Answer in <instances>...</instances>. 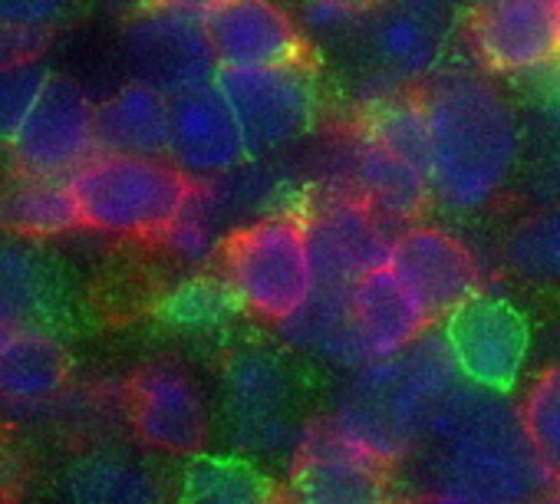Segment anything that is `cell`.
<instances>
[{"label": "cell", "mask_w": 560, "mask_h": 504, "mask_svg": "<svg viewBox=\"0 0 560 504\" xmlns=\"http://www.w3.org/2000/svg\"><path fill=\"white\" fill-rule=\"evenodd\" d=\"M63 504H168L155 471L116 448H90L60 474Z\"/></svg>", "instance_id": "cell-22"}, {"label": "cell", "mask_w": 560, "mask_h": 504, "mask_svg": "<svg viewBox=\"0 0 560 504\" xmlns=\"http://www.w3.org/2000/svg\"><path fill=\"white\" fill-rule=\"evenodd\" d=\"M537 504H560V481H553V484L544 491V497H540Z\"/></svg>", "instance_id": "cell-39"}, {"label": "cell", "mask_w": 560, "mask_h": 504, "mask_svg": "<svg viewBox=\"0 0 560 504\" xmlns=\"http://www.w3.org/2000/svg\"><path fill=\"white\" fill-rule=\"evenodd\" d=\"M416 455L425 491H452L475 504H537L553 484L517 402L471 383L435 409Z\"/></svg>", "instance_id": "cell-2"}, {"label": "cell", "mask_w": 560, "mask_h": 504, "mask_svg": "<svg viewBox=\"0 0 560 504\" xmlns=\"http://www.w3.org/2000/svg\"><path fill=\"white\" fill-rule=\"evenodd\" d=\"M389 504H419V501H389Z\"/></svg>", "instance_id": "cell-40"}, {"label": "cell", "mask_w": 560, "mask_h": 504, "mask_svg": "<svg viewBox=\"0 0 560 504\" xmlns=\"http://www.w3.org/2000/svg\"><path fill=\"white\" fill-rule=\"evenodd\" d=\"M201 17L221 70L284 67L304 57L298 24L273 0H218Z\"/></svg>", "instance_id": "cell-18"}, {"label": "cell", "mask_w": 560, "mask_h": 504, "mask_svg": "<svg viewBox=\"0 0 560 504\" xmlns=\"http://www.w3.org/2000/svg\"><path fill=\"white\" fill-rule=\"evenodd\" d=\"M557 4H560V0H557Z\"/></svg>", "instance_id": "cell-41"}, {"label": "cell", "mask_w": 560, "mask_h": 504, "mask_svg": "<svg viewBox=\"0 0 560 504\" xmlns=\"http://www.w3.org/2000/svg\"><path fill=\"white\" fill-rule=\"evenodd\" d=\"M442 333L465 383L504 396L521 386L534 333L517 304L481 291L442 320Z\"/></svg>", "instance_id": "cell-9"}, {"label": "cell", "mask_w": 560, "mask_h": 504, "mask_svg": "<svg viewBox=\"0 0 560 504\" xmlns=\"http://www.w3.org/2000/svg\"><path fill=\"white\" fill-rule=\"evenodd\" d=\"M218 86L241 119L250 159L294 145L314 129L320 113V93L304 60L284 67L221 70Z\"/></svg>", "instance_id": "cell-8"}, {"label": "cell", "mask_w": 560, "mask_h": 504, "mask_svg": "<svg viewBox=\"0 0 560 504\" xmlns=\"http://www.w3.org/2000/svg\"><path fill=\"white\" fill-rule=\"evenodd\" d=\"M83 227L122 237H162L195 191L175 162L155 155L100 152L70 175Z\"/></svg>", "instance_id": "cell-6"}, {"label": "cell", "mask_w": 560, "mask_h": 504, "mask_svg": "<svg viewBox=\"0 0 560 504\" xmlns=\"http://www.w3.org/2000/svg\"><path fill=\"white\" fill-rule=\"evenodd\" d=\"M343 175L350 195L373 204L389 221H412L432 201V181L422 168L386 149L373 139L363 126H357L347 152H343Z\"/></svg>", "instance_id": "cell-21"}, {"label": "cell", "mask_w": 560, "mask_h": 504, "mask_svg": "<svg viewBox=\"0 0 560 504\" xmlns=\"http://www.w3.org/2000/svg\"><path fill=\"white\" fill-rule=\"evenodd\" d=\"M455 24V0H386L363 21L366 99L399 96V90L432 80L442 70Z\"/></svg>", "instance_id": "cell-7"}, {"label": "cell", "mask_w": 560, "mask_h": 504, "mask_svg": "<svg viewBox=\"0 0 560 504\" xmlns=\"http://www.w3.org/2000/svg\"><path fill=\"white\" fill-rule=\"evenodd\" d=\"M122 54L132 80L155 86L168 99L211 86L221 77L205 17L195 11L149 8L129 21L122 34Z\"/></svg>", "instance_id": "cell-10"}, {"label": "cell", "mask_w": 560, "mask_h": 504, "mask_svg": "<svg viewBox=\"0 0 560 504\" xmlns=\"http://www.w3.org/2000/svg\"><path fill=\"white\" fill-rule=\"evenodd\" d=\"M50 80V70L37 60L4 63L0 70V129H4V139H11L31 119Z\"/></svg>", "instance_id": "cell-32"}, {"label": "cell", "mask_w": 560, "mask_h": 504, "mask_svg": "<svg viewBox=\"0 0 560 504\" xmlns=\"http://www.w3.org/2000/svg\"><path fill=\"white\" fill-rule=\"evenodd\" d=\"M389 268L412 288L432 320H445L481 294V265L475 250L435 224H412L399 231Z\"/></svg>", "instance_id": "cell-16"}, {"label": "cell", "mask_w": 560, "mask_h": 504, "mask_svg": "<svg viewBox=\"0 0 560 504\" xmlns=\"http://www.w3.org/2000/svg\"><path fill=\"white\" fill-rule=\"evenodd\" d=\"M462 383L442 327H432L399 356L350 373L324 419L383 465H396L419 452L435 409Z\"/></svg>", "instance_id": "cell-3"}, {"label": "cell", "mask_w": 560, "mask_h": 504, "mask_svg": "<svg viewBox=\"0 0 560 504\" xmlns=\"http://www.w3.org/2000/svg\"><path fill=\"white\" fill-rule=\"evenodd\" d=\"M70 0H0V21L18 31H50Z\"/></svg>", "instance_id": "cell-34"}, {"label": "cell", "mask_w": 560, "mask_h": 504, "mask_svg": "<svg viewBox=\"0 0 560 504\" xmlns=\"http://www.w3.org/2000/svg\"><path fill=\"white\" fill-rule=\"evenodd\" d=\"M63 310L60 281L27 237H11L0 255V330L50 327Z\"/></svg>", "instance_id": "cell-24"}, {"label": "cell", "mask_w": 560, "mask_h": 504, "mask_svg": "<svg viewBox=\"0 0 560 504\" xmlns=\"http://www.w3.org/2000/svg\"><path fill=\"white\" fill-rule=\"evenodd\" d=\"M168 159L195 181H214L247 165V136L218 83L172 96Z\"/></svg>", "instance_id": "cell-17"}, {"label": "cell", "mask_w": 560, "mask_h": 504, "mask_svg": "<svg viewBox=\"0 0 560 504\" xmlns=\"http://www.w3.org/2000/svg\"><path fill=\"white\" fill-rule=\"evenodd\" d=\"M100 106L67 77H54L31 119L8 139L18 172L70 178L100 155Z\"/></svg>", "instance_id": "cell-11"}, {"label": "cell", "mask_w": 560, "mask_h": 504, "mask_svg": "<svg viewBox=\"0 0 560 504\" xmlns=\"http://www.w3.org/2000/svg\"><path fill=\"white\" fill-rule=\"evenodd\" d=\"M4 227L11 237H60L83 227V214L70 178H44L18 172L4 195Z\"/></svg>", "instance_id": "cell-26"}, {"label": "cell", "mask_w": 560, "mask_h": 504, "mask_svg": "<svg viewBox=\"0 0 560 504\" xmlns=\"http://www.w3.org/2000/svg\"><path fill=\"white\" fill-rule=\"evenodd\" d=\"M126 419L139 442L165 455H201L211 435V409L201 386L172 360H152L129 379Z\"/></svg>", "instance_id": "cell-12"}, {"label": "cell", "mask_w": 560, "mask_h": 504, "mask_svg": "<svg viewBox=\"0 0 560 504\" xmlns=\"http://www.w3.org/2000/svg\"><path fill=\"white\" fill-rule=\"evenodd\" d=\"M432 139V201L452 218L488 211L524 165V129L511 99L478 70H439L422 96Z\"/></svg>", "instance_id": "cell-1"}, {"label": "cell", "mask_w": 560, "mask_h": 504, "mask_svg": "<svg viewBox=\"0 0 560 504\" xmlns=\"http://www.w3.org/2000/svg\"><path fill=\"white\" fill-rule=\"evenodd\" d=\"M237 310L241 307L231 288L224 284V278H205V274L182 278L155 304V314L165 327L178 333H195V337L218 333L221 327L231 324Z\"/></svg>", "instance_id": "cell-29"}, {"label": "cell", "mask_w": 560, "mask_h": 504, "mask_svg": "<svg viewBox=\"0 0 560 504\" xmlns=\"http://www.w3.org/2000/svg\"><path fill=\"white\" fill-rule=\"evenodd\" d=\"M524 432L553 481H560V363L544 366L517 402Z\"/></svg>", "instance_id": "cell-30"}, {"label": "cell", "mask_w": 560, "mask_h": 504, "mask_svg": "<svg viewBox=\"0 0 560 504\" xmlns=\"http://www.w3.org/2000/svg\"><path fill=\"white\" fill-rule=\"evenodd\" d=\"M221 278L244 314L273 327L294 320L317 294L307 218L270 211L237 224L221 247Z\"/></svg>", "instance_id": "cell-4"}, {"label": "cell", "mask_w": 560, "mask_h": 504, "mask_svg": "<svg viewBox=\"0 0 560 504\" xmlns=\"http://www.w3.org/2000/svg\"><path fill=\"white\" fill-rule=\"evenodd\" d=\"M103 4H109L113 11H122L129 17H139L145 14L149 8H155V0H103Z\"/></svg>", "instance_id": "cell-35"}, {"label": "cell", "mask_w": 560, "mask_h": 504, "mask_svg": "<svg viewBox=\"0 0 560 504\" xmlns=\"http://www.w3.org/2000/svg\"><path fill=\"white\" fill-rule=\"evenodd\" d=\"M353 327L363 366H370L409 350L435 327V320L412 288L393 268H383L353 288Z\"/></svg>", "instance_id": "cell-19"}, {"label": "cell", "mask_w": 560, "mask_h": 504, "mask_svg": "<svg viewBox=\"0 0 560 504\" xmlns=\"http://www.w3.org/2000/svg\"><path fill=\"white\" fill-rule=\"evenodd\" d=\"M301 27L320 40H347L363 31V14L347 8L343 0H304Z\"/></svg>", "instance_id": "cell-33"}, {"label": "cell", "mask_w": 560, "mask_h": 504, "mask_svg": "<svg viewBox=\"0 0 560 504\" xmlns=\"http://www.w3.org/2000/svg\"><path fill=\"white\" fill-rule=\"evenodd\" d=\"M419 504H475L462 494H452V491H425Z\"/></svg>", "instance_id": "cell-37"}, {"label": "cell", "mask_w": 560, "mask_h": 504, "mask_svg": "<svg viewBox=\"0 0 560 504\" xmlns=\"http://www.w3.org/2000/svg\"><path fill=\"white\" fill-rule=\"evenodd\" d=\"M347 8H353V11H360V14H373L376 8H383L386 0H343Z\"/></svg>", "instance_id": "cell-38"}, {"label": "cell", "mask_w": 560, "mask_h": 504, "mask_svg": "<svg viewBox=\"0 0 560 504\" xmlns=\"http://www.w3.org/2000/svg\"><path fill=\"white\" fill-rule=\"evenodd\" d=\"M478 63L491 73L527 77L560 60L557 0H478L468 17Z\"/></svg>", "instance_id": "cell-15"}, {"label": "cell", "mask_w": 560, "mask_h": 504, "mask_svg": "<svg viewBox=\"0 0 560 504\" xmlns=\"http://www.w3.org/2000/svg\"><path fill=\"white\" fill-rule=\"evenodd\" d=\"M70 386V353L54 327L0 330V392L14 412H47Z\"/></svg>", "instance_id": "cell-20"}, {"label": "cell", "mask_w": 560, "mask_h": 504, "mask_svg": "<svg viewBox=\"0 0 560 504\" xmlns=\"http://www.w3.org/2000/svg\"><path fill=\"white\" fill-rule=\"evenodd\" d=\"M540 96L544 103L534 119V139L521 178L537 204H560V86H550Z\"/></svg>", "instance_id": "cell-31"}, {"label": "cell", "mask_w": 560, "mask_h": 504, "mask_svg": "<svg viewBox=\"0 0 560 504\" xmlns=\"http://www.w3.org/2000/svg\"><path fill=\"white\" fill-rule=\"evenodd\" d=\"M175 504H284V497L257 461L237 452H201L185 461Z\"/></svg>", "instance_id": "cell-25"}, {"label": "cell", "mask_w": 560, "mask_h": 504, "mask_svg": "<svg viewBox=\"0 0 560 504\" xmlns=\"http://www.w3.org/2000/svg\"><path fill=\"white\" fill-rule=\"evenodd\" d=\"M386 468L320 415L291 461L284 504H389Z\"/></svg>", "instance_id": "cell-14"}, {"label": "cell", "mask_w": 560, "mask_h": 504, "mask_svg": "<svg viewBox=\"0 0 560 504\" xmlns=\"http://www.w3.org/2000/svg\"><path fill=\"white\" fill-rule=\"evenodd\" d=\"M373 204L350 191H334L307 214L317 284H360L393 265L396 237Z\"/></svg>", "instance_id": "cell-13"}, {"label": "cell", "mask_w": 560, "mask_h": 504, "mask_svg": "<svg viewBox=\"0 0 560 504\" xmlns=\"http://www.w3.org/2000/svg\"><path fill=\"white\" fill-rule=\"evenodd\" d=\"M211 4L218 0H155V8H172V11H195V14H205Z\"/></svg>", "instance_id": "cell-36"}, {"label": "cell", "mask_w": 560, "mask_h": 504, "mask_svg": "<svg viewBox=\"0 0 560 504\" xmlns=\"http://www.w3.org/2000/svg\"><path fill=\"white\" fill-rule=\"evenodd\" d=\"M96 129L100 152L162 159L172 142V99L155 86L132 80L100 106Z\"/></svg>", "instance_id": "cell-23"}, {"label": "cell", "mask_w": 560, "mask_h": 504, "mask_svg": "<svg viewBox=\"0 0 560 504\" xmlns=\"http://www.w3.org/2000/svg\"><path fill=\"white\" fill-rule=\"evenodd\" d=\"M291 363L270 347H237L221 370V419L231 448L250 461H294L307 419Z\"/></svg>", "instance_id": "cell-5"}, {"label": "cell", "mask_w": 560, "mask_h": 504, "mask_svg": "<svg viewBox=\"0 0 560 504\" xmlns=\"http://www.w3.org/2000/svg\"><path fill=\"white\" fill-rule=\"evenodd\" d=\"M231 218L221 208L211 181H195V191L188 204L178 211V218L162 231L159 244L185 268H205L214 258H221V247L234 227H228Z\"/></svg>", "instance_id": "cell-28"}, {"label": "cell", "mask_w": 560, "mask_h": 504, "mask_svg": "<svg viewBox=\"0 0 560 504\" xmlns=\"http://www.w3.org/2000/svg\"><path fill=\"white\" fill-rule=\"evenodd\" d=\"M501 261L517 281L560 291V204L517 218L501 241Z\"/></svg>", "instance_id": "cell-27"}]
</instances>
